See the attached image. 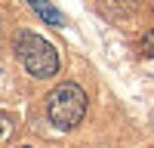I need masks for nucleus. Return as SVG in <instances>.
<instances>
[{
	"label": "nucleus",
	"instance_id": "f257e3e1",
	"mask_svg": "<svg viewBox=\"0 0 154 148\" xmlns=\"http://www.w3.org/2000/svg\"><path fill=\"white\" fill-rule=\"evenodd\" d=\"M12 49H16L19 62L25 65V71H28L31 77H53L59 71L56 46L49 40H43L40 34H34V31H19L16 40H12Z\"/></svg>",
	"mask_w": 154,
	"mask_h": 148
},
{
	"label": "nucleus",
	"instance_id": "f03ea898",
	"mask_svg": "<svg viewBox=\"0 0 154 148\" xmlns=\"http://www.w3.org/2000/svg\"><path fill=\"white\" fill-rule=\"evenodd\" d=\"M46 114L56 130H74L86 114V93L77 83H59L46 96Z\"/></svg>",
	"mask_w": 154,
	"mask_h": 148
},
{
	"label": "nucleus",
	"instance_id": "7ed1b4c3",
	"mask_svg": "<svg viewBox=\"0 0 154 148\" xmlns=\"http://www.w3.org/2000/svg\"><path fill=\"white\" fill-rule=\"evenodd\" d=\"M28 6H31V9H34L46 25H56V28L62 25V12H59L53 3H49V0H28Z\"/></svg>",
	"mask_w": 154,
	"mask_h": 148
},
{
	"label": "nucleus",
	"instance_id": "20e7f679",
	"mask_svg": "<svg viewBox=\"0 0 154 148\" xmlns=\"http://www.w3.org/2000/svg\"><path fill=\"white\" fill-rule=\"evenodd\" d=\"M142 53H145V56H154V31H148V34L142 37Z\"/></svg>",
	"mask_w": 154,
	"mask_h": 148
},
{
	"label": "nucleus",
	"instance_id": "39448f33",
	"mask_svg": "<svg viewBox=\"0 0 154 148\" xmlns=\"http://www.w3.org/2000/svg\"><path fill=\"white\" fill-rule=\"evenodd\" d=\"M19 148H31V145H19Z\"/></svg>",
	"mask_w": 154,
	"mask_h": 148
},
{
	"label": "nucleus",
	"instance_id": "423d86ee",
	"mask_svg": "<svg viewBox=\"0 0 154 148\" xmlns=\"http://www.w3.org/2000/svg\"><path fill=\"white\" fill-rule=\"evenodd\" d=\"M0 136H3V130H0Z\"/></svg>",
	"mask_w": 154,
	"mask_h": 148
}]
</instances>
